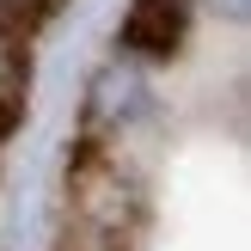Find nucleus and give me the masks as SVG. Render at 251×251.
Returning a JSON list of instances; mask_svg holds the SVG:
<instances>
[{
    "mask_svg": "<svg viewBox=\"0 0 251 251\" xmlns=\"http://www.w3.org/2000/svg\"><path fill=\"white\" fill-rule=\"evenodd\" d=\"M68 208L80 221V233H92L98 245H117L123 227L135 221V190L123 184V172L98 153H80V166H68Z\"/></svg>",
    "mask_w": 251,
    "mask_h": 251,
    "instance_id": "1",
    "label": "nucleus"
},
{
    "mask_svg": "<svg viewBox=\"0 0 251 251\" xmlns=\"http://www.w3.org/2000/svg\"><path fill=\"white\" fill-rule=\"evenodd\" d=\"M190 6L196 0H135L123 19V43L135 55H172L190 31Z\"/></svg>",
    "mask_w": 251,
    "mask_h": 251,
    "instance_id": "2",
    "label": "nucleus"
},
{
    "mask_svg": "<svg viewBox=\"0 0 251 251\" xmlns=\"http://www.w3.org/2000/svg\"><path fill=\"white\" fill-rule=\"evenodd\" d=\"M129 110H141V80H135V68H104L92 86V129H110V123H123Z\"/></svg>",
    "mask_w": 251,
    "mask_h": 251,
    "instance_id": "3",
    "label": "nucleus"
},
{
    "mask_svg": "<svg viewBox=\"0 0 251 251\" xmlns=\"http://www.w3.org/2000/svg\"><path fill=\"white\" fill-rule=\"evenodd\" d=\"M43 12H49V0H0V31L19 37V31H31Z\"/></svg>",
    "mask_w": 251,
    "mask_h": 251,
    "instance_id": "4",
    "label": "nucleus"
},
{
    "mask_svg": "<svg viewBox=\"0 0 251 251\" xmlns=\"http://www.w3.org/2000/svg\"><path fill=\"white\" fill-rule=\"evenodd\" d=\"M19 104H25V86H19V68L0 61V135L19 123Z\"/></svg>",
    "mask_w": 251,
    "mask_h": 251,
    "instance_id": "5",
    "label": "nucleus"
}]
</instances>
